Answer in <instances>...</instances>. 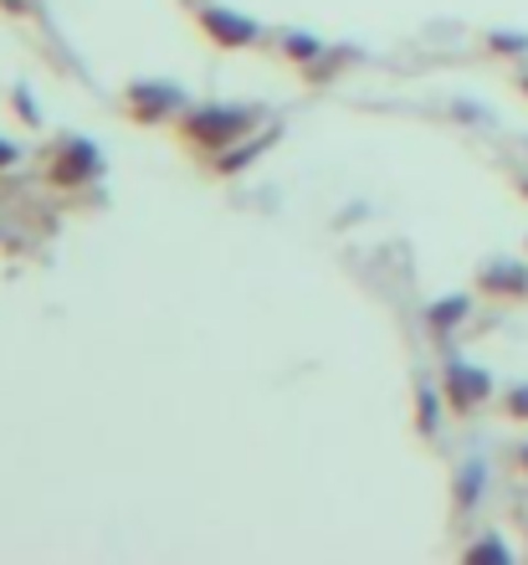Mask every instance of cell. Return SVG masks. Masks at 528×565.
Here are the masks:
<instances>
[{"instance_id": "3", "label": "cell", "mask_w": 528, "mask_h": 565, "mask_svg": "<svg viewBox=\"0 0 528 565\" xmlns=\"http://www.w3.org/2000/svg\"><path fill=\"white\" fill-rule=\"evenodd\" d=\"M180 104H185V98H180V88H170V83H133V88H129L133 119H144V124L164 119V114H175Z\"/></svg>"}, {"instance_id": "6", "label": "cell", "mask_w": 528, "mask_h": 565, "mask_svg": "<svg viewBox=\"0 0 528 565\" xmlns=\"http://www.w3.org/2000/svg\"><path fill=\"white\" fill-rule=\"evenodd\" d=\"M456 313H467V298H446V303H437V309H431V324H437V329H452Z\"/></svg>"}, {"instance_id": "4", "label": "cell", "mask_w": 528, "mask_h": 565, "mask_svg": "<svg viewBox=\"0 0 528 565\" xmlns=\"http://www.w3.org/2000/svg\"><path fill=\"white\" fill-rule=\"evenodd\" d=\"M201 26H206L211 42L220 46H251L257 42V26L247 15H231V11H201Z\"/></svg>"}, {"instance_id": "7", "label": "cell", "mask_w": 528, "mask_h": 565, "mask_svg": "<svg viewBox=\"0 0 528 565\" xmlns=\"http://www.w3.org/2000/svg\"><path fill=\"white\" fill-rule=\"evenodd\" d=\"M6 164H15V145H6V139H0V170H6Z\"/></svg>"}, {"instance_id": "1", "label": "cell", "mask_w": 528, "mask_h": 565, "mask_svg": "<svg viewBox=\"0 0 528 565\" xmlns=\"http://www.w3.org/2000/svg\"><path fill=\"white\" fill-rule=\"evenodd\" d=\"M251 124H257V114L251 108H201V114H185V139H191L195 149H206V154H220L226 145H236V139L247 135Z\"/></svg>"}, {"instance_id": "5", "label": "cell", "mask_w": 528, "mask_h": 565, "mask_svg": "<svg viewBox=\"0 0 528 565\" xmlns=\"http://www.w3.org/2000/svg\"><path fill=\"white\" fill-rule=\"evenodd\" d=\"M446 396H452V406H477L487 396V375L467 371V365H452L446 371Z\"/></svg>"}, {"instance_id": "2", "label": "cell", "mask_w": 528, "mask_h": 565, "mask_svg": "<svg viewBox=\"0 0 528 565\" xmlns=\"http://www.w3.org/2000/svg\"><path fill=\"white\" fill-rule=\"evenodd\" d=\"M46 175H52V185L73 191V185H83L88 175H98V149H93L88 139H62V149L52 154V164H46Z\"/></svg>"}]
</instances>
